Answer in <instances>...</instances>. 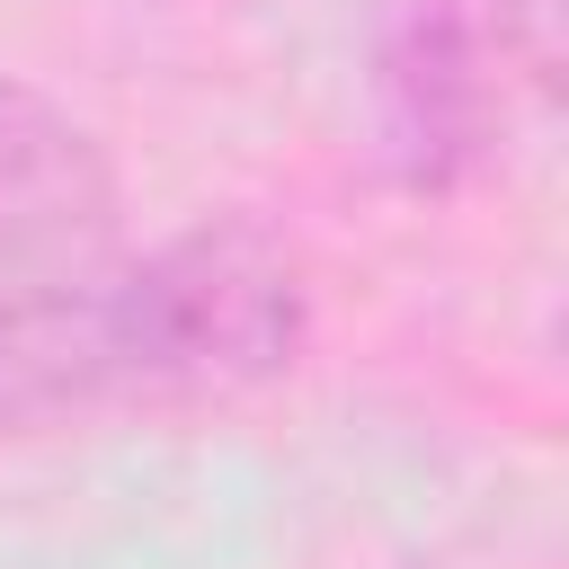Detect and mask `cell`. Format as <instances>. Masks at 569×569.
<instances>
[{
    "label": "cell",
    "mask_w": 569,
    "mask_h": 569,
    "mask_svg": "<svg viewBox=\"0 0 569 569\" xmlns=\"http://www.w3.org/2000/svg\"><path fill=\"white\" fill-rule=\"evenodd\" d=\"M498 62H516L542 98H560V0H489Z\"/></svg>",
    "instance_id": "cell-4"
},
{
    "label": "cell",
    "mask_w": 569,
    "mask_h": 569,
    "mask_svg": "<svg viewBox=\"0 0 569 569\" xmlns=\"http://www.w3.org/2000/svg\"><path fill=\"white\" fill-rule=\"evenodd\" d=\"M373 124L400 187L445 196L498 142V36L489 0H391L373 36Z\"/></svg>",
    "instance_id": "cell-3"
},
{
    "label": "cell",
    "mask_w": 569,
    "mask_h": 569,
    "mask_svg": "<svg viewBox=\"0 0 569 569\" xmlns=\"http://www.w3.org/2000/svg\"><path fill=\"white\" fill-rule=\"evenodd\" d=\"M311 338V267L258 213H204L142 258L0 311V445L240 400L276 382Z\"/></svg>",
    "instance_id": "cell-1"
},
{
    "label": "cell",
    "mask_w": 569,
    "mask_h": 569,
    "mask_svg": "<svg viewBox=\"0 0 569 569\" xmlns=\"http://www.w3.org/2000/svg\"><path fill=\"white\" fill-rule=\"evenodd\" d=\"M124 240V178L107 142L44 89L0 71V311L98 276Z\"/></svg>",
    "instance_id": "cell-2"
}]
</instances>
